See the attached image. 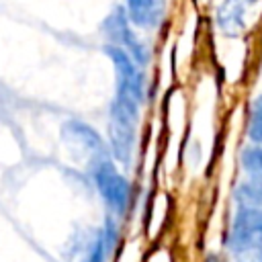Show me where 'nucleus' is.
Wrapping results in <instances>:
<instances>
[{"label":"nucleus","instance_id":"obj_1","mask_svg":"<svg viewBox=\"0 0 262 262\" xmlns=\"http://www.w3.org/2000/svg\"><path fill=\"white\" fill-rule=\"evenodd\" d=\"M225 246L233 262H262V209L237 207L227 229Z\"/></svg>","mask_w":262,"mask_h":262},{"label":"nucleus","instance_id":"obj_2","mask_svg":"<svg viewBox=\"0 0 262 262\" xmlns=\"http://www.w3.org/2000/svg\"><path fill=\"white\" fill-rule=\"evenodd\" d=\"M102 51L115 70V98L129 100V102L143 106L145 88H147L145 68H141L127 51H123L115 45L104 43Z\"/></svg>","mask_w":262,"mask_h":262},{"label":"nucleus","instance_id":"obj_3","mask_svg":"<svg viewBox=\"0 0 262 262\" xmlns=\"http://www.w3.org/2000/svg\"><path fill=\"white\" fill-rule=\"evenodd\" d=\"M90 178L102 203L113 217H123L131 203V184L117 168L113 158H104L90 166Z\"/></svg>","mask_w":262,"mask_h":262},{"label":"nucleus","instance_id":"obj_4","mask_svg":"<svg viewBox=\"0 0 262 262\" xmlns=\"http://www.w3.org/2000/svg\"><path fill=\"white\" fill-rule=\"evenodd\" d=\"M100 33L104 37V43L115 45L123 51H127L141 68H147L151 61V49L149 45L139 37L137 29L131 25V20L125 14L123 6H115L102 20Z\"/></svg>","mask_w":262,"mask_h":262},{"label":"nucleus","instance_id":"obj_5","mask_svg":"<svg viewBox=\"0 0 262 262\" xmlns=\"http://www.w3.org/2000/svg\"><path fill=\"white\" fill-rule=\"evenodd\" d=\"M61 137L72 149H76L78 154H82V158L88 160V166H92L104 158H111L104 137L92 125H88L84 121H78V119L66 121L61 125Z\"/></svg>","mask_w":262,"mask_h":262},{"label":"nucleus","instance_id":"obj_6","mask_svg":"<svg viewBox=\"0 0 262 262\" xmlns=\"http://www.w3.org/2000/svg\"><path fill=\"white\" fill-rule=\"evenodd\" d=\"M127 18L137 31L154 33L168 16V0H123Z\"/></svg>","mask_w":262,"mask_h":262},{"label":"nucleus","instance_id":"obj_7","mask_svg":"<svg viewBox=\"0 0 262 262\" xmlns=\"http://www.w3.org/2000/svg\"><path fill=\"white\" fill-rule=\"evenodd\" d=\"M262 0H221L215 10V25L227 37H237L248 29V16Z\"/></svg>","mask_w":262,"mask_h":262},{"label":"nucleus","instance_id":"obj_8","mask_svg":"<svg viewBox=\"0 0 262 262\" xmlns=\"http://www.w3.org/2000/svg\"><path fill=\"white\" fill-rule=\"evenodd\" d=\"M106 145H108V154L113 160H117L123 166H129L133 160L135 145H137V127L108 121Z\"/></svg>","mask_w":262,"mask_h":262},{"label":"nucleus","instance_id":"obj_9","mask_svg":"<svg viewBox=\"0 0 262 262\" xmlns=\"http://www.w3.org/2000/svg\"><path fill=\"white\" fill-rule=\"evenodd\" d=\"M235 203L237 207H256L262 209V180L246 178L235 188Z\"/></svg>","mask_w":262,"mask_h":262},{"label":"nucleus","instance_id":"obj_10","mask_svg":"<svg viewBox=\"0 0 262 262\" xmlns=\"http://www.w3.org/2000/svg\"><path fill=\"white\" fill-rule=\"evenodd\" d=\"M239 166L248 178L262 180V143H250L239 154Z\"/></svg>","mask_w":262,"mask_h":262},{"label":"nucleus","instance_id":"obj_11","mask_svg":"<svg viewBox=\"0 0 262 262\" xmlns=\"http://www.w3.org/2000/svg\"><path fill=\"white\" fill-rule=\"evenodd\" d=\"M246 133L252 143H262V94H258L250 104Z\"/></svg>","mask_w":262,"mask_h":262}]
</instances>
